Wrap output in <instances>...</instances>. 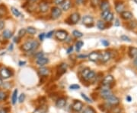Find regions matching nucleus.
<instances>
[{"label": "nucleus", "instance_id": "obj_1", "mask_svg": "<svg viewBox=\"0 0 137 113\" xmlns=\"http://www.w3.org/2000/svg\"><path fill=\"white\" fill-rule=\"evenodd\" d=\"M39 46V43L37 40H31L24 43L22 45V49L25 52L34 51L37 49Z\"/></svg>", "mask_w": 137, "mask_h": 113}, {"label": "nucleus", "instance_id": "obj_2", "mask_svg": "<svg viewBox=\"0 0 137 113\" xmlns=\"http://www.w3.org/2000/svg\"><path fill=\"white\" fill-rule=\"evenodd\" d=\"M82 77H83L85 80H92L95 77V71L90 70L89 68H85L81 72Z\"/></svg>", "mask_w": 137, "mask_h": 113}, {"label": "nucleus", "instance_id": "obj_3", "mask_svg": "<svg viewBox=\"0 0 137 113\" xmlns=\"http://www.w3.org/2000/svg\"><path fill=\"white\" fill-rule=\"evenodd\" d=\"M111 96H113V93L111 92V89H110L109 87H104V88H103L101 91V96L104 99H107L108 98H110Z\"/></svg>", "mask_w": 137, "mask_h": 113}, {"label": "nucleus", "instance_id": "obj_4", "mask_svg": "<svg viewBox=\"0 0 137 113\" xmlns=\"http://www.w3.org/2000/svg\"><path fill=\"white\" fill-rule=\"evenodd\" d=\"M62 15V10L55 6V7H53L52 9H51V17L53 19H57L60 17V15Z\"/></svg>", "mask_w": 137, "mask_h": 113}, {"label": "nucleus", "instance_id": "obj_5", "mask_svg": "<svg viewBox=\"0 0 137 113\" xmlns=\"http://www.w3.org/2000/svg\"><path fill=\"white\" fill-rule=\"evenodd\" d=\"M55 36H56L57 40H59L60 41H63V40H66V38L68 37V33L66 31L60 30V31H57L56 32V34H55Z\"/></svg>", "mask_w": 137, "mask_h": 113}, {"label": "nucleus", "instance_id": "obj_6", "mask_svg": "<svg viewBox=\"0 0 137 113\" xmlns=\"http://www.w3.org/2000/svg\"><path fill=\"white\" fill-rule=\"evenodd\" d=\"M114 79L113 76L107 75V77H105L104 78V80L102 81V84H103L104 87H110V86L114 83Z\"/></svg>", "mask_w": 137, "mask_h": 113}, {"label": "nucleus", "instance_id": "obj_7", "mask_svg": "<svg viewBox=\"0 0 137 113\" xmlns=\"http://www.w3.org/2000/svg\"><path fill=\"white\" fill-rule=\"evenodd\" d=\"M12 74L11 71L6 68H3L2 69H0V77L3 79H8L11 77Z\"/></svg>", "mask_w": 137, "mask_h": 113}, {"label": "nucleus", "instance_id": "obj_8", "mask_svg": "<svg viewBox=\"0 0 137 113\" xmlns=\"http://www.w3.org/2000/svg\"><path fill=\"white\" fill-rule=\"evenodd\" d=\"M93 18L90 15H85L82 18V23L87 27H92L93 26Z\"/></svg>", "mask_w": 137, "mask_h": 113}, {"label": "nucleus", "instance_id": "obj_9", "mask_svg": "<svg viewBox=\"0 0 137 113\" xmlns=\"http://www.w3.org/2000/svg\"><path fill=\"white\" fill-rule=\"evenodd\" d=\"M107 102L109 104V105H117L120 103V99L115 96H111L110 98L107 99Z\"/></svg>", "mask_w": 137, "mask_h": 113}, {"label": "nucleus", "instance_id": "obj_10", "mask_svg": "<svg viewBox=\"0 0 137 113\" xmlns=\"http://www.w3.org/2000/svg\"><path fill=\"white\" fill-rule=\"evenodd\" d=\"M82 108H83V103L80 101H75L74 103L72 104V108L73 111L78 112V111H80Z\"/></svg>", "mask_w": 137, "mask_h": 113}, {"label": "nucleus", "instance_id": "obj_11", "mask_svg": "<svg viewBox=\"0 0 137 113\" xmlns=\"http://www.w3.org/2000/svg\"><path fill=\"white\" fill-rule=\"evenodd\" d=\"M88 59L92 62H97L100 59V54L97 52H92L88 55Z\"/></svg>", "mask_w": 137, "mask_h": 113}, {"label": "nucleus", "instance_id": "obj_12", "mask_svg": "<svg viewBox=\"0 0 137 113\" xmlns=\"http://www.w3.org/2000/svg\"><path fill=\"white\" fill-rule=\"evenodd\" d=\"M110 59H111V54L109 52H104L101 54H100V59L103 62H107Z\"/></svg>", "mask_w": 137, "mask_h": 113}, {"label": "nucleus", "instance_id": "obj_13", "mask_svg": "<svg viewBox=\"0 0 137 113\" xmlns=\"http://www.w3.org/2000/svg\"><path fill=\"white\" fill-rule=\"evenodd\" d=\"M39 9L41 12H47L49 9V4L45 1H42L39 4Z\"/></svg>", "mask_w": 137, "mask_h": 113}, {"label": "nucleus", "instance_id": "obj_14", "mask_svg": "<svg viewBox=\"0 0 137 113\" xmlns=\"http://www.w3.org/2000/svg\"><path fill=\"white\" fill-rule=\"evenodd\" d=\"M69 19H70V21H71V22L72 24H76L77 22H78V21L80 19V15H79V13H78V12L72 13L70 15Z\"/></svg>", "mask_w": 137, "mask_h": 113}, {"label": "nucleus", "instance_id": "obj_15", "mask_svg": "<svg viewBox=\"0 0 137 113\" xmlns=\"http://www.w3.org/2000/svg\"><path fill=\"white\" fill-rule=\"evenodd\" d=\"M99 5H100V9L102 12L105 10H108L110 8V3L107 0H102Z\"/></svg>", "mask_w": 137, "mask_h": 113}, {"label": "nucleus", "instance_id": "obj_16", "mask_svg": "<svg viewBox=\"0 0 137 113\" xmlns=\"http://www.w3.org/2000/svg\"><path fill=\"white\" fill-rule=\"evenodd\" d=\"M121 17L125 20H129V19L132 18L133 15L132 12H130L129 11H124L121 13Z\"/></svg>", "mask_w": 137, "mask_h": 113}, {"label": "nucleus", "instance_id": "obj_17", "mask_svg": "<svg viewBox=\"0 0 137 113\" xmlns=\"http://www.w3.org/2000/svg\"><path fill=\"white\" fill-rule=\"evenodd\" d=\"M66 105V99H64V98H60L57 101V102H56V105H57V108H63L65 105Z\"/></svg>", "mask_w": 137, "mask_h": 113}, {"label": "nucleus", "instance_id": "obj_18", "mask_svg": "<svg viewBox=\"0 0 137 113\" xmlns=\"http://www.w3.org/2000/svg\"><path fill=\"white\" fill-rule=\"evenodd\" d=\"M48 62H49L48 59H47V58H45V57H41V58H40V59H37L36 62H37V64L39 66H43V65H45L47 63H48Z\"/></svg>", "mask_w": 137, "mask_h": 113}, {"label": "nucleus", "instance_id": "obj_19", "mask_svg": "<svg viewBox=\"0 0 137 113\" xmlns=\"http://www.w3.org/2000/svg\"><path fill=\"white\" fill-rule=\"evenodd\" d=\"M66 69H67V65L65 64V63L61 64L59 66V68H58V74L62 75L63 74H64L66 71Z\"/></svg>", "mask_w": 137, "mask_h": 113}, {"label": "nucleus", "instance_id": "obj_20", "mask_svg": "<svg viewBox=\"0 0 137 113\" xmlns=\"http://www.w3.org/2000/svg\"><path fill=\"white\" fill-rule=\"evenodd\" d=\"M115 9H116V11L117 12L121 14L123 12H124V9H125V6L123 4V3H117L116 6H115Z\"/></svg>", "mask_w": 137, "mask_h": 113}, {"label": "nucleus", "instance_id": "obj_21", "mask_svg": "<svg viewBox=\"0 0 137 113\" xmlns=\"http://www.w3.org/2000/svg\"><path fill=\"white\" fill-rule=\"evenodd\" d=\"M129 55H130V57H131V58L136 59V58H137V48L131 47V48L129 49Z\"/></svg>", "mask_w": 137, "mask_h": 113}, {"label": "nucleus", "instance_id": "obj_22", "mask_svg": "<svg viewBox=\"0 0 137 113\" xmlns=\"http://www.w3.org/2000/svg\"><path fill=\"white\" fill-rule=\"evenodd\" d=\"M49 73H50V71L47 68L42 67V68H39V74L41 76H47V75L49 74Z\"/></svg>", "mask_w": 137, "mask_h": 113}, {"label": "nucleus", "instance_id": "obj_23", "mask_svg": "<svg viewBox=\"0 0 137 113\" xmlns=\"http://www.w3.org/2000/svg\"><path fill=\"white\" fill-rule=\"evenodd\" d=\"M70 7H71V1L70 0H66V2L63 3L62 9L63 11H68L70 9Z\"/></svg>", "mask_w": 137, "mask_h": 113}, {"label": "nucleus", "instance_id": "obj_24", "mask_svg": "<svg viewBox=\"0 0 137 113\" xmlns=\"http://www.w3.org/2000/svg\"><path fill=\"white\" fill-rule=\"evenodd\" d=\"M12 33L9 30H5L3 33V37L5 39H9L12 37Z\"/></svg>", "mask_w": 137, "mask_h": 113}, {"label": "nucleus", "instance_id": "obj_25", "mask_svg": "<svg viewBox=\"0 0 137 113\" xmlns=\"http://www.w3.org/2000/svg\"><path fill=\"white\" fill-rule=\"evenodd\" d=\"M18 90H15L13 93H12V102L13 105H15L17 102V97H18Z\"/></svg>", "mask_w": 137, "mask_h": 113}, {"label": "nucleus", "instance_id": "obj_26", "mask_svg": "<svg viewBox=\"0 0 137 113\" xmlns=\"http://www.w3.org/2000/svg\"><path fill=\"white\" fill-rule=\"evenodd\" d=\"M27 32L29 34H31V35H34L37 33V30H36V28L33 27H28L27 28Z\"/></svg>", "mask_w": 137, "mask_h": 113}, {"label": "nucleus", "instance_id": "obj_27", "mask_svg": "<svg viewBox=\"0 0 137 113\" xmlns=\"http://www.w3.org/2000/svg\"><path fill=\"white\" fill-rule=\"evenodd\" d=\"M11 10H12V14L15 16V17H19L21 15V12H19V10L15 7H11Z\"/></svg>", "mask_w": 137, "mask_h": 113}, {"label": "nucleus", "instance_id": "obj_28", "mask_svg": "<svg viewBox=\"0 0 137 113\" xmlns=\"http://www.w3.org/2000/svg\"><path fill=\"white\" fill-rule=\"evenodd\" d=\"M97 27L100 30H104L105 28V23L102 21H98L97 22Z\"/></svg>", "mask_w": 137, "mask_h": 113}, {"label": "nucleus", "instance_id": "obj_29", "mask_svg": "<svg viewBox=\"0 0 137 113\" xmlns=\"http://www.w3.org/2000/svg\"><path fill=\"white\" fill-rule=\"evenodd\" d=\"M83 45H84V43L82 42V41H81V40H79V41H78L76 43H75V46H76V50L78 52V51H80V49H81V47L83 46Z\"/></svg>", "mask_w": 137, "mask_h": 113}, {"label": "nucleus", "instance_id": "obj_30", "mask_svg": "<svg viewBox=\"0 0 137 113\" xmlns=\"http://www.w3.org/2000/svg\"><path fill=\"white\" fill-rule=\"evenodd\" d=\"M72 34H73V36L75 37H77V38H80V37H81L82 36H83V34H82L81 32H80V31H76V30L72 32Z\"/></svg>", "mask_w": 137, "mask_h": 113}, {"label": "nucleus", "instance_id": "obj_31", "mask_svg": "<svg viewBox=\"0 0 137 113\" xmlns=\"http://www.w3.org/2000/svg\"><path fill=\"white\" fill-rule=\"evenodd\" d=\"M26 33H27V31H26L25 28H21V29H20L18 31V37H24L26 34Z\"/></svg>", "mask_w": 137, "mask_h": 113}, {"label": "nucleus", "instance_id": "obj_32", "mask_svg": "<svg viewBox=\"0 0 137 113\" xmlns=\"http://www.w3.org/2000/svg\"><path fill=\"white\" fill-rule=\"evenodd\" d=\"M113 18H114V15H113V13H111V12H110L108 15H107V16L105 18V21H107V22H111L112 20H113Z\"/></svg>", "mask_w": 137, "mask_h": 113}, {"label": "nucleus", "instance_id": "obj_33", "mask_svg": "<svg viewBox=\"0 0 137 113\" xmlns=\"http://www.w3.org/2000/svg\"><path fill=\"white\" fill-rule=\"evenodd\" d=\"M7 98V95L5 92L3 91H0V102H3L5 99H6Z\"/></svg>", "mask_w": 137, "mask_h": 113}, {"label": "nucleus", "instance_id": "obj_34", "mask_svg": "<svg viewBox=\"0 0 137 113\" xmlns=\"http://www.w3.org/2000/svg\"><path fill=\"white\" fill-rule=\"evenodd\" d=\"M111 12H110V10L108 9V10H105V11H103L102 12H101V18L102 19H105V18L107 16V15Z\"/></svg>", "mask_w": 137, "mask_h": 113}, {"label": "nucleus", "instance_id": "obj_35", "mask_svg": "<svg viewBox=\"0 0 137 113\" xmlns=\"http://www.w3.org/2000/svg\"><path fill=\"white\" fill-rule=\"evenodd\" d=\"M82 113H95V110H94L92 108L88 107V108H86L83 111V112H82Z\"/></svg>", "mask_w": 137, "mask_h": 113}, {"label": "nucleus", "instance_id": "obj_36", "mask_svg": "<svg viewBox=\"0 0 137 113\" xmlns=\"http://www.w3.org/2000/svg\"><path fill=\"white\" fill-rule=\"evenodd\" d=\"M69 88H70L71 90H75L80 89V87H79V85H78V84H72V85L69 87Z\"/></svg>", "mask_w": 137, "mask_h": 113}, {"label": "nucleus", "instance_id": "obj_37", "mask_svg": "<svg viewBox=\"0 0 137 113\" xmlns=\"http://www.w3.org/2000/svg\"><path fill=\"white\" fill-rule=\"evenodd\" d=\"M81 97L83 98V99H85L86 102H92V101L91 100V99H90V98H88V96H87L85 94H84V93H81Z\"/></svg>", "mask_w": 137, "mask_h": 113}, {"label": "nucleus", "instance_id": "obj_38", "mask_svg": "<svg viewBox=\"0 0 137 113\" xmlns=\"http://www.w3.org/2000/svg\"><path fill=\"white\" fill-rule=\"evenodd\" d=\"M91 2H92V5L94 7H96L100 4V0H92Z\"/></svg>", "mask_w": 137, "mask_h": 113}, {"label": "nucleus", "instance_id": "obj_39", "mask_svg": "<svg viewBox=\"0 0 137 113\" xmlns=\"http://www.w3.org/2000/svg\"><path fill=\"white\" fill-rule=\"evenodd\" d=\"M24 99H25V95H24V93L21 94V95H20V96H19V98H18V101H19V102H20V103H22V102L24 101Z\"/></svg>", "mask_w": 137, "mask_h": 113}, {"label": "nucleus", "instance_id": "obj_40", "mask_svg": "<svg viewBox=\"0 0 137 113\" xmlns=\"http://www.w3.org/2000/svg\"><path fill=\"white\" fill-rule=\"evenodd\" d=\"M43 55H44V54H43V52H37V54H35V57L37 58V59H40V58H41V57H43Z\"/></svg>", "mask_w": 137, "mask_h": 113}, {"label": "nucleus", "instance_id": "obj_41", "mask_svg": "<svg viewBox=\"0 0 137 113\" xmlns=\"http://www.w3.org/2000/svg\"><path fill=\"white\" fill-rule=\"evenodd\" d=\"M65 1L66 0H54V3L56 5H61V4H63Z\"/></svg>", "mask_w": 137, "mask_h": 113}, {"label": "nucleus", "instance_id": "obj_42", "mask_svg": "<svg viewBox=\"0 0 137 113\" xmlns=\"http://www.w3.org/2000/svg\"><path fill=\"white\" fill-rule=\"evenodd\" d=\"M5 27V22L3 21H0V31H3Z\"/></svg>", "mask_w": 137, "mask_h": 113}, {"label": "nucleus", "instance_id": "obj_43", "mask_svg": "<svg viewBox=\"0 0 137 113\" xmlns=\"http://www.w3.org/2000/svg\"><path fill=\"white\" fill-rule=\"evenodd\" d=\"M121 39L123 40H124V41H128V42H130L131 40H130V39L128 37H126V35H123V36H121Z\"/></svg>", "mask_w": 137, "mask_h": 113}, {"label": "nucleus", "instance_id": "obj_44", "mask_svg": "<svg viewBox=\"0 0 137 113\" xmlns=\"http://www.w3.org/2000/svg\"><path fill=\"white\" fill-rule=\"evenodd\" d=\"M45 37H46V34H45L44 33H42V34H40L39 35V39H40V40L43 41V40H44Z\"/></svg>", "mask_w": 137, "mask_h": 113}, {"label": "nucleus", "instance_id": "obj_45", "mask_svg": "<svg viewBox=\"0 0 137 113\" xmlns=\"http://www.w3.org/2000/svg\"><path fill=\"white\" fill-rule=\"evenodd\" d=\"M85 0H75V3L77 5H81V4L85 3Z\"/></svg>", "mask_w": 137, "mask_h": 113}, {"label": "nucleus", "instance_id": "obj_46", "mask_svg": "<svg viewBox=\"0 0 137 113\" xmlns=\"http://www.w3.org/2000/svg\"><path fill=\"white\" fill-rule=\"evenodd\" d=\"M53 33H54V31H51L48 32V33L46 34V37H47V38H50V37H52V35L53 34Z\"/></svg>", "mask_w": 137, "mask_h": 113}, {"label": "nucleus", "instance_id": "obj_47", "mask_svg": "<svg viewBox=\"0 0 137 113\" xmlns=\"http://www.w3.org/2000/svg\"><path fill=\"white\" fill-rule=\"evenodd\" d=\"M101 43H102L104 46H108V45H109V43H108L107 40H101Z\"/></svg>", "mask_w": 137, "mask_h": 113}, {"label": "nucleus", "instance_id": "obj_48", "mask_svg": "<svg viewBox=\"0 0 137 113\" xmlns=\"http://www.w3.org/2000/svg\"><path fill=\"white\" fill-rule=\"evenodd\" d=\"M72 51H73V46H70V47L67 49V53L69 54V53H71Z\"/></svg>", "mask_w": 137, "mask_h": 113}, {"label": "nucleus", "instance_id": "obj_49", "mask_svg": "<svg viewBox=\"0 0 137 113\" xmlns=\"http://www.w3.org/2000/svg\"><path fill=\"white\" fill-rule=\"evenodd\" d=\"M88 55H78V58H86Z\"/></svg>", "mask_w": 137, "mask_h": 113}, {"label": "nucleus", "instance_id": "obj_50", "mask_svg": "<svg viewBox=\"0 0 137 113\" xmlns=\"http://www.w3.org/2000/svg\"><path fill=\"white\" fill-rule=\"evenodd\" d=\"M24 64H26V62H19V65H20V66L24 65Z\"/></svg>", "mask_w": 137, "mask_h": 113}, {"label": "nucleus", "instance_id": "obj_51", "mask_svg": "<svg viewBox=\"0 0 137 113\" xmlns=\"http://www.w3.org/2000/svg\"><path fill=\"white\" fill-rule=\"evenodd\" d=\"M115 24L116 26H119V25H120V23H119V21H118L117 19L116 20V22H115V24Z\"/></svg>", "mask_w": 137, "mask_h": 113}, {"label": "nucleus", "instance_id": "obj_52", "mask_svg": "<svg viewBox=\"0 0 137 113\" xmlns=\"http://www.w3.org/2000/svg\"><path fill=\"white\" fill-rule=\"evenodd\" d=\"M134 65L137 68V58L135 59V61H134Z\"/></svg>", "mask_w": 137, "mask_h": 113}, {"label": "nucleus", "instance_id": "obj_53", "mask_svg": "<svg viewBox=\"0 0 137 113\" xmlns=\"http://www.w3.org/2000/svg\"><path fill=\"white\" fill-rule=\"evenodd\" d=\"M0 113H6V111L5 110H3V109H1V110H0Z\"/></svg>", "mask_w": 137, "mask_h": 113}, {"label": "nucleus", "instance_id": "obj_54", "mask_svg": "<svg viewBox=\"0 0 137 113\" xmlns=\"http://www.w3.org/2000/svg\"><path fill=\"white\" fill-rule=\"evenodd\" d=\"M18 38H17V37H15V38H14V42H15V43H17V42H18Z\"/></svg>", "mask_w": 137, "mask_h": 113}, {"label": "nucleus", "instance_id": "obj_55", "mask_svg": "<svg viewBox=\"0 0 137 113\" xmlns=\"http://www.w3.org/2000/svg\"><path fill=\"white\" fill-rule=\"evenodd\" d=\"M126 99H127L128 102H131V98H130V96H127Z\"/></svg>", "mask_w": 137, "mask_h": 113}, {"label": "nucleus", "instance_id": "obj_56", "mask_svg": "<svg viewBox=\"0 0 137 113\" xmlns=\"http://www.w3.org/2000/svg\"><path fill=\"white\" fill-rule=\"evenodd\" d=\"M2 84H3V80H2V78L0 77V86H1Z\"/></svg>", "mask_w": 137, "mask_h": 113}, {"label": "nucleus", "instance_id": "obj_57", "mask_svg": "<svg viewBox=\"0 0 137 113\" xmlns=\"http://www.w3.org/2000/svg\"><path fill=\"white\" fill-rule=\"evenodd\" d=\"M12 46H13V45H12H12H10V47H9V49H11V50H12V48H13Z\"/></svg>", "mask_w": 137, "mask_h": 113}, {"label": "nucleus", "instance_id": "obj_58", "mask_svg": "<svg viewBox=\"0 0 137 113\" xmlns=\"http://www.w3.org/2000/svg\"><path fill=\"white\" fill-rule=\"evenodd\" d=\"M30 1H31V2H32V3H34V2H36V1H37V0H30Z\"/></svg>", "mask_w": 137, "mask_h": 113}, {"label": "nucleus", "instance_id": "obj_59", "mask_svg": "<svg viewBox=\"0 0 137 113\" xmlns=\"http://www.w3.org/2000/svg\"><path fill=\"white\" fill-rule=\"evenodd\" d=\"M135 3H137V0H135Z\"/></svg>", "mask_w": 137, "mask_h": 113}]
</instances>
